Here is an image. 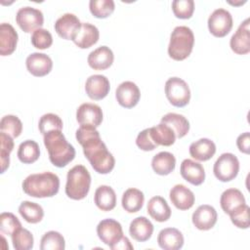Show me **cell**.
Listing matches in <instances>:
<instances>
[{"instance_id": "1", "label": "cell", "mask_w": 250, "mask_h": 250, "mask_svg": "<svg viewBox=\"0 0 250 250\" xmlns=\"http://www.w3.org/2000/svg\"><path fill=\"white\" fill-rule=\"evenodd\" d=\"M75 137L83 147V153L93 169L99 174H108L115 165L113 155L102 141L99 131L92 125H80Z\"/></svg>"}, {"instance_id": "2", "label": "cell", "mask_w": 250, "mask_h": 250, "mask_svg": "<svg viewBox=\"0 0 250 250\" xmlns=\"http://www.w3.org/2000/svg\"><path fill=\"white\" fill-rule=\"evenodd\" d=\"M44 145L51 163L59 168L66 166L75 157V148L61 130H53L44 135Z\"/></svg>"}, {"instance_id": "3", "label": "cell", "mask_w": 250, "mask_h": 250, "mask_svg": "<svg viewBox=\"0 0 250 250\" xmlns=\"http://www.w3.org/2000/svg\"><path fill=\"white\" fill-rule=\"evenodd\" d=\"M22 190L36 198L53 197L60 189V178L52 172L31 174L22 182Z\"/></svg>"}, {"instance_id": "4", "label": "cell", "mask_w": 250, "mask_h": 250, "mask_svg": "<svg viewBox=\"0 0 250 250\" xmlns=\"http://www.w3.org/2000/svg\"><path fill=\"white\" fill-rule=\"evenodd\" d=\"M194 45V34L186 26H176L170 35L168 55L175 61H184L191 53Z\"/></svg>"}, {"instance_id": "5", "label": "cell", "mask_w": 250, "mask_h": 250, "mask_svg": "<svg viewBox=\"0 0 250 250\" xmlns=\"http://www.w3.org/2000/svg\"><path fill=\"white\" fill-rule=\"evenodd\" d=\"M91 175L83 165H75L66 176L65 194L73 200L85 198L90 190Z\"/></svg>"}, {"instance_id": "6", "label": "cell", "mask_w": 250, "mask_h": 250, "mask_svg": "<svg viewBox=\"0 0 250 250\" xmlns=\"http://www.w3.org/2000/svg\"><path fill=\"white\" fill-rule=\"evenodd\" d=\"M165 95L170 104L177 107L186 106L190 100L189 87L180 77H171L165 82Z\"/></svg>"}, {"instance_id": "7", "label": "cell", "mask_w": 250, "mask_h": 250, "mask_svg": "<svg viewBox=\"0 0 250 250\" xmlns=\"http://www.w3.org/2000/svg\"><path fill=\"white\" fill-rule=\"evenodd\" d=\"M213 172L219 181L225 183L229 182L233 180L239 172V161L234 154L225 152L221 154L214 163Z\"/></svg>"}, {"instance_id": "8", "label": "cell", "mask_w": 250, "mask_h": 250, "mask_svg": "<svg viewBox=\"0 0 250 250\" xmlns=\"http://www.w3.org/2000/svg\"><path fill=\"white\" fill-rule=\"evenodd\" d=\"M16 21L22 31L30 33L31 31L34 32L42 27L44 23V16L39 9L25 6L18 10Z\"/></svg>"}, {"instance_id": "9", "label": "cell", "mask_w": 250, "mask_h": 250, "mask_svg": "<svg viewBox=\"0 0 250 250\" xmlns=\"http://www.w3.org/2000/svg\"><path fill=\"white\" fill-rule=\"evenodd\" d=\"M233 21L231 14L223 8L213 11L208 18V28L215 37H225L232 28Z\"/></svg>"}, {"instance_id": "10", "label": "cell", "mask_w": 250, "mask_h": 250, "mask_svg": "<svg viewBox=\"0 0 250 250\" xmlns=\"http://www.w3.org/2000/svg\"><path fill=\"white\" fill-rule=\"evenodd\" d=\"M97 234L102 242L111 247L122 238V226L114 219L102 220L97 226Z\"/></svg>"}, {"instance_id": "11", "label": "cell", "mask_w": 250, "mask_h": 250, "mask_svg": "<svg viewBox=\"0 0 250 250\" xmlns=\"http://www.w3.org/2000/svg\"><path fill=\"white\" fill-rule=\"evenodd\" d=\"M115 98L121 106L125 108H132L139 103L141 92L134 82L124 81L116 88Z\"/></svg>"}, {"instance_id": "12", "label": "cell", "mask_w": 250, "mask_h": 250, "mask_svg": "<svg viewBox=\"0 0 250 250\" xmlns=\"http://www.w3.org/2000/svg\"><path fill=\"white\" fill-rule=\"evenodd\" d=\"M81 26L79 19L70 13L61 16L55 22V30L60 37L65 40H72Z\"/></svg>"}, {"instance_id": "13", "label": "cell", "mask_w": 250, "mask_h": 250, "mask_svg": "<svg viewBox=\"0 0 250 250\" xmlns=\"http://www.w3.org/2000/svg\"><path fill=\"white\" fill-rule=\"evenodd\" d=\"M229 46L237 55H246L250 52V28L249 19L243 21L234 34L231 36Z\"/></svg>"}, {"instance_id": "14", "label": "cell", "mask_w": 250, "mask_h": 250, "mask_svg": "<svg viewBox=\"0 0 250 250\" xmlns=\"http://www.w3.org/2000/svg\"><path fill=\"white\" fill-rule=\"evenodd\" d=\"M218 215L216 209L208 204L200 205L193 212L191 221L194 227L200 230H209L217 223Z\"/></svg>"}, {"instance_id": "15", "label": "cell", "mask_w": 250, "mask_h": 250, "mask_svg": "<svg viewBox=\"0 0 250 250\" xmlns=\"http://www.w3.org/2000/svg\"><path fill=\"white\" fill-rule=\"evenodd\" d=\"M110 84L106 76L102 74H94L87 78L85 83V91L92 100L99 101L105 98L109 92Z\"/></svg>"}, {"instance_id": "16", "label": "cell", "mask_w": 250, "mask_h": 250, "mask_svg": "<svg viewBox=\"0 0 250 250\" xmlns=\"http://www.w3.org/2000/svg\"><path fill=\"white\" fill-rule=\"evenodd\" d=\"M76 120L80 125L99 127L103 121V110L96 104L84 103L76 110Z\"/></svg>"}, {"instance_id": "17", "label": "cell", "mask_w": 250, "mask_h": 250, "mask_svg": "<svg viewBox=\"0 0 250 250\" xmlns=\"http://www.w3.org/2000/svg\"><path fill=\"white\" fill-rule=\"evenodd\" d=\"M26 68L29 73L36 77H42L51 72L53 68L52 59L43 53H32L25 61Z\"/></svg>"}, {"instance_id": "18", "label": "cell", "mask_w": 250, "mask_h": 250, "mask_svg": "<svg viewBox=\"0 0 250 250\" xmlns=\"http://www.w3.org/2000/svg\"><path fill=\"white\" fill-rule=\"evenodd\" d=\"M169 196L173 205L179 210L190 209L195 201V196L193 192L182 184L174 186L170 190Z\"/></svg>"}, {"instance_id": "19", "label": "cell", "mask_w": 250, "mask_h": 250, "mask_svg": "<svg viewBox=\"0 0 250 250\" xmlns=\"http://www.w3.org/2000/svg\"><path fill=\"white\" fill-rule=\"evenodd\" d=\"M114 60V55L111 49L107 46H101L92 51L87 62L91 68L95 70H104L111 66Z\"/></svg>"}, {"instance_id": "20", "label": "cell", "mask_w": 250, "mask_h": 250, "mask_svg": "<svg viewBox=\"0 0 250 250\" xmlns=\"http://www.w3.org/2000/svg\"><path fill=\"white\" fill-rule=\"evenodd\" d=\"M182 177L193 186H200L205 180V170L199 162L192 159H185L181 163Z\"/></svg>"}, {"instance_id": "21", "label": "cell", "mask_w": 250, "mask_h": 250, "mask_svg": "<svg viewBox=\"0 0 250 250\" xmlns=\"http://www.w3.org/2000/svg\"><path fill=\"white\" fill-rule=\"evenodd\" d=\"M185 242L183 233L175 228H166L160 230L157 236V243L164 250H179Z\"/></svg>"}, {"instance_id": "22", "label": "cell", "mask_w": 250, "mask_h": 250, "mask_svg": "<svg viewBox=\"0 0 250 250\" xmlns=\"http://www.w3.org/2000/svg\"><path fill=\"white\" fill-rule=\"evenodd\" d=\"M99 38L100 31L97 26L89 22H81V26L72 41L77 47L81 49H87L96 44Z\"/></svg>"}, {"instance_id": "23", "label": "cell", "mask_w": 250, "mask_h": 250, "mask_svg": "<svg viewBox=\"0 0 250 250\" xmlns=\"http://www.w3.org/2000/svg\"><path fill=\"white\" fill-rule=\"evenodd\" d=\"M18 38V33L13 25L7 22H2L0 24V55H12L17 48Z\"/></svg>"}, {"instance_id": "24", "label": "cell", "mask_w": 250, "mask_h": 250, "mask_svg": "<svg viewBox=\"0 0 250 250\" xmlns=\"http://www.w3.org/2000/svg\"><path fill=\"white\" fill-rule=\"evenodd\" d=\"M216 152V145L207 138L199 139L189 146V154L198 161H207L214 156Z\"/></svg>"}, {"instance_id": "25", "label": "cell", "mask_w": 250, "mask_h": 250, "mask_svg": "<svg viewBox=\"0 0 250 250\" xmlns=\"http://www.w3.org/2000/svg\"><path fill=\"white\" fill-rule=\"evenodd\" d=\"M129 232L133 239L139 242H145L151 237L153 232V225L147 218L144 216L137 217L131 222Z\"/></svg>"}, {"instance_id": "26", "label": "cell", "mask_w": 250, "mask_h": 250, "mask_svg": "<svg viewBox=\"0 0 250 250\" xmlns=\"http://www.w3.org/2000/svg\"><path fill=\"white\" fill-rule=\"evenodd\" d=\"M147 213L156 222H166L171 217V208L162 196H153L147 202Z\"/></svg>"}, {"instance_id": "27", "label": "cell", "mask_w": 250, "mask_h": 250, "mask_svg": "<svg viewBox=\"0 0 250 250\" xmlns=\"http://www.w3.org/2000/svg\"><path fill=\"white\" fill-rule=\"evenodd\" d=\"M246 203L243 193L237 188L226 189L220 198V204L223 211L227 214H230L237 210L239 207Z\"/></svg>"}, {"instance_id": "28", "label": "cell", "mask_w": 250, "mask_h": 250, "mask_svg": "<svg viewBox=\"0 0 250 250\" xmlns=\"http://www.w3.org/2000/svg\"><path fill=\"white\" fill-rule=\"evenodd\" d=\"M94 201L102 211H110L116 206V193L109 186H100L95 191Z\"/></svg>"}, {"instance_id": "29", "label": "cell", "mask_w": 250, "mask_h": 250, "mask_svg": "<svg viewBox=\"0 0 250 250\" xmlns=\"http://www.w3.org/2000/svg\"><path fill=\"white\" fill-rule=\"evenodd\" d=\"M176 166L175 156L168 151H161L155 154L151 160V167L153 171L161 176L169 175L174 171Z\"/></svg>"}, {"instance_id": "30", "label": "cell", "mask_w": 250, "mask_h": 250, "mask_svg": "<svg viewBox=\"0 0 250 250\" xmlns=\"http://www.w3.org/2000/svg\"><path fill=\"white\" fill-rule=\"evenodd\" d=\"M149 135L157 146H170L176 141V134L173 129L161 122L149 128Z\"/></svg>"}, {"instance_id": "31", "label": "cell", "mask_w": 250, "mask_h": 250, "mask_svg": "<svg viewBox=\"0 0 250 250\" xmlns=\"http://www.w3.org/2000/svg\"><path fill=\"white\" fill-rule=\"evenodd\" d=\"M145 202V195L143 191L138 188H130L126 189L122 195V207L128 213H136L140 211Z\"/></svg>"}, {"instance_id": "32", "label": "cell", "mask_w": 250, "mask_h": 250, "mask_svg": "<svg viewBox=\"0 0 250 250\" xmlns=\"http://www.w3.org/2000/svg\"><path fill=\"white\" fill-rule=\"evenodd\" d=\"M161 123L171 127L176 134V138L181 139L185 137L189 131V122L182 114L169 112L161 118Z\"/></svg>"}, {"instance_id": "33", "label": "cell", "mask_w": 250, "mask_h": 250, "mask_svg": "<svg viewBox=\"0 0 250 250\" xmlns=\"http://www.w3.org/2000/svg\"><path fill=\"white\" fill-rule=\"evenodd\" d=\"M19 213L29 224H37L41 222L44 217V210L41 205L27 200L20 204Z\"/></svg>"}, {"instance_id": "34", "label": "cell", "mask_w": 250, "mask_h": 250, "mask_svg": "<svg viewBox=\"0 0 250 250\" xmlns=\"http://www.w3.org/2000/svg\"><path fill=\"white\" fill-rule=\"evenodd\" d=\"M40 156V148L38 144L33 140H26L21 143L18 149V157L24 164L35 162Z\"/></svg>"}, {"instance_id": "35", "label": "cell", "mask_w": 250, "mask_h": 250, "mask_svg": "<svg viewBox=\"0 0 250 250\" xmlns=\"http://www.w3.org/2000/svg\"><path fill=\"white\" fill-rule=\"evenodd\" d=\"M65 248V241L58 231L50 230L43 234L40 241L41 250H63Z\"/></svg>"}, {"instance_id": "36", "label": "cell", "mask_w": 250, "mask_h": 250, "mask_svg": "<svg viewBox=\"0 0 250 250\" xmlns=\"http://www.w3.org/2000/svg\"><path fill=\"white\" fill-rule=\"evenodd\" d=\"M11 237L13 246L16 250H30L33 248V235L26 229L21 227L11 235Z\"/></svg>"}, {"instance_id": "37", "label": "cell", "mask_w": 250, "mask_h": 250, "mask_svg": "<svg viewBox=\"0 0 250 250\" xmlns=\"http://www.w3.org/2000/svg\"><path fill=\"white\" fill-rule=\"evenodd\" d=\"M89 9L94 17L105 19L113 13L115 4L113 0H91L89 2Z\"/></svg>"}, {"instance_id": "38", "label": "cell", "mask_w": 250, "mask_h": 250, "mask_svg": "<svg viewBox=\"0 0 250 250\" xmlns=\"http://www.w3.org/2000/svg\"><path fill=\"white\" fill-rule=\"evenodd\" d=\"M14 148V141L11 136L0 132V161L1 173L3 174L10 165V153Z\"/></svg>"}, {"instance_id": "39", "label": "cell", "mask_w": 250, "mask_h": 250, "mask_svg": "<svg viewBox=\"0 0 250 250\" xmlns=\"http://www.w3.org/2000/svg\"><path fill=\"white\" fill-rule=\"evenodd\" d=\"M0 130L12 138H18L21 134L22 123L18 116L8 114L2 117L0 121Z\"/></svg>"}, {"instance_id": "40", "label": "cell", "mask_w": 250, "mask_h": 250, "mask_svg": "<svg viewBox=\"0 0 250 250\" xmlns=\"http://www.w3.org/2000/svg\"><path fill=\"white\" fill-rule=\"evenodd\" d=\"M40 133L44 136L53 130H62V121L61 117L55 113H46L42 115L38 122Z\"/></svg>"}, {"instance_id": "41", "label": "cell", "mask_w": 250, "mask_h": 250, "mask_svg": "<svg viewBox=\"0 0 250 250\" xmlns=\"http://www.w3.org/2000/svg\"><path fill=\"white\" fill-rule=\"evenodd\" d=\"M172 11L176 18L187 20L191 18L194 12L193 0H174L172 2Z\"/></svg>"}, {"instance_id": "42", "label": "cell", "mask_w": 250, "mask_h": 250, "mask_svg": "<svg viewBox=\"0 0 250 250\" xmlns=\"http://www.w3.org/2000/svg\"><path fill=\"white\" fill-rule=\"evenodd\" d=\"M21 227V222L13 213L3 212L0 215V230L2 233L12 235Z\"/></svg>"}, {"instance_id": "43", "label": "cell", "mask_w": 250, "mask_h": 250, "mask_svg": "<svg viewBox=\"0 0 250 250\" xmlns=\"http://www.w3.org/2000/svg\"><path fill=\"white\" fill-rule=\"evenodd\" d=\"M31 44L33 47L44 50L48 49L53 44V37L49 30L44 28H39L32 32L31 35Z\"/></svg>"}, {"instance_id": "44", "label": "cell", "mask_w": 250, "mask_h": 250, "mask_svg": "<svg viewBox=\"0 0 250 250\" xmlns=\"http://www.w3.org/2000/svg\"><path fill=\"white\" fill-rule=\"evenodd\" d=\"M249 211H250V208L245 203L244 205L239 207L237 210L229 214L231 223L238 229H248L250 226Z\"/></svg>"}, {"instance_id": "45", "label": "cell", "mask_w": 250, "mask_h": 250, "mask_svg": "<svg viewBox=\"0 0 250 250\" xmlns=\"http://www.w3.org/2000/svg\"><path fill=\"white\" fill-rule=\"evenodd\" d=\"M136 145L139 148L145 151H150L156 148L158 146L152 141L149 135V128H146L139 133L136 139Z\"/></svg>"}, {"instance_id": "46", "label": "cell", "mask_w": 250, "mask_h": 250, "mask_svg": "<svg viewBox=\"0 0 250 250\" xmlns=\"http://www.w3.org/2000/svg\"><path fill=\"white\" fill-rule=\"evenodd\" d=\"M236 146H237L239 151H241L245 154H249V150H250V134H249V132L242 133L241 135H239L237 137Z\"/></svg>"}, {"instance_id": "47", "label": "cell", "mask_w": 250, "mask_h": 250, "mask_svg": "<svg viewBox=\"0 0 250 250\" xmlns=\"http://www.w3.org/2000/svg\"><path fill=\"white\" fill-rule=\"evenodd\" d=\"M112 250H127V249H129V250H132V249H134V247H133V245L131 244V242H130V240L128 239V237H126V236H122V238L117 242V243H115L113 246H111L110 247Z\"/></svg>"}]
</instances>
